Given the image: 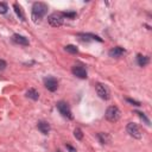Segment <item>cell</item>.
<instances>
[{
	"label": "cell",
	"mask_w": 152,
	"mask_h": 152,
	"mask_svg": "<svg viewBox=\"0 0 152 152\" xmlns=\"http://www.w3.org/2000/svg\"><path fill=\"white\" fill-rule=\"evenodd\" d=\"M62 15L63 17H66V18H75L76 17V13L75 12H64V13H62Z\"/></svg>",
	"instance_id": "20"
},
{
	"label": "cell",
	"mask_w": 152,
	"mask_h": 152,
	"mask_svg": "<svg viewBox=\"0 0 152 152\" xmlns=\"http://www.w3.org/2000/svg\"><path fill=\"white\" fill-rule=\"evenodd\" d=\"M5 66H6V62L2 61V59H0V69L2 70V69H5Z\"/></svg>",
	"instance_id": "23"
},
{
	"label": "cell",
	"mask_w": 152,
	"mask_h": 152,
	"mask_svg": "<svg viewBox=\"0 0 152 152\" xmlns=\"http://www.w3.org/2000/svg\"><path fill=\"white\" fill-rule=\"evenodd\" d=\"M57 109L59 110V113H61L64 118L72 119L70 107L68 106V103H66V102H64V101H59V102H57Z\"/></svg>",
	"instance_id": "4"
},
{
	"label": "cell",
	"mask_w": 152,
	"mask_h": 152,
	"mask_svg": "<svg viewBox=\"0 0 152 152\" xmlns=\"http://www.w3.org/2000/svg\"><path fill=\"white\" fill-rule=\"evenodd\" d=\"M74 135H75V138H76V139H78V140H81V139L83 138V134H82V131H81L80 128H76V129L74 131Z\"/></svg>",
	"instance_id": "18"
},
{
	"label": "cell",
	"mask_w": 152,
	"mask_h": 152,
	"mask_svg": "<svg viewBox=\"0 0 152 152\" xmlns=\"http://www.w3.org/2000/svg\"><path fill=\"white\" fill-rule=\"evenodd\" d=\"M26 96L30 97V99H32V100H38L39 94H38V91L36 89H28L26 91Z\"/></svg>",
	"instance_id": "14"
},
{
	"label": "cell",
	"mask_w": 152,
	"mask_h": 152,
	"mask_svg": "<svg viewBox=\"0 0 152 152\" xmlns=\"http://www.w3.org/2000/svg\"><path fill=\"white\" fill-rule=\"evenodd\" d=\"M13 7H14V11H15V13L18 14V17H19L21 20H24V14H23V12H21L20 6H19L18 4H13Z\"/></svg>",
	"instance_id": "16"
},
{
	"label": "cell",
	"mask_w": 152,
	"mask_h": 152,
	"mask_svg": "<svg viewBox=\"0 0 152 152\" xmlns=\"http://www.w3.org/2000/svg\"><path fill=\"white\" fill-rule=\"evenodd\" d=\"M48 12V5L44 2H34L32 6V14L31 18L33 20V23L39 24L43 19V17Z\"/></svg>",
	"instance_id": "1"
},
{
	"label": "cell",
	"mask_w": 152,
	"mask_h": 152,
	"mask_svg": "<svg viewBox=\"0 0 152 152\" xmlns=\"http://www.w3.org/2000/svg\"><path fill=\"white\" fill-rule=\"evenodd\" d=\"M137 61H138V64L140 66H145L148 63V57L147 56H142V55H138L137 56Z\"/></svg>",
	"instance_id": "13"
},
{
	"label": "cell",
	"mask_w": 152,
	"mask_h": 152,
	"mask_svg": "<svg viewBox=\"0 0 152 152\" xmlns=\"http://www.w3.org/2000/svg\"><path fill=\"white\" fill-rule=\"evenodd\" d=\"M96 93H97V95H99L101 99H103V100H108V99H109V95H110L108 87L104 86V84H102V83H99V84L96 86Z\"/></svg>",
	"instance_id": "6"
},
{
	"label": "cell",
	"mask_w": 152,
	"mask_h": 152,
	"mask_svg": "<svg viewBox=\"0 0 152 152\" xmlns=\"http://www.w3.org/2000/svg\"><path fill=\"white\" fill-rule=\"evenodd\" d=\"M97 137H99V139H100V141H101L102 144H107V142H109V140H110L109 135L106 134V133H99Z\"/></svg>",
	"instance_id": "15"
},
{
	"label": "cell",
	"mask_w": 152,
	"mask_h": 152,
	"mask_svg": "<svg viewBox=\"0 0 152 152\" xmlns=\"http://www.w3.org/2000/svg\"><path fill=\"white\" fill-rule=\"evenodd\" d=\"M12 39H13L14 43H17V44H19V45H28V40H27V38H25L24 36L13 34Z\"/></svg>",
	"instance_id": "10"
},
{
	"label": "cell",
	"mask_w": 152,
	"mask_h": 152,
	"mask_svg": "<svg viewBox=\"0 0 152 152\" xmlns=\"http://www.w3.org/2000/svg\"><path fill=\"white\" fill-rule=\"evenodd\" d=\"M37 127L40 131V133H43V134H48L50 132V129H51L50 128V125L46 121H39L38 125H37Z\"/></svg>",
	"instance_id": "11"
},
{
	"label": "cell",
	"mask_w": 152,
	"mask_h": 152,
	"mask_svg": "<svg viewBox=\"0 0 152 152\" xmlns=\"http://www.w3.org/2000/svg\"><path fill=\"white\" fill-rule=\"evenodd\" d=\"M137 114H138V115L140 116V119H142V120L145 121V124H146V125H150V120H148V119H147V118L145 116V114H144V113H140V112H137Z\"/></svg>",
	"instance_id": "21"
},
{
	"label": "cell",
	"mask_w": 152,
	"mask_h": 152,
	"mask_svg": "<svg viewBox=\"0 0 152 152\" xmlns=\"http://www.w3.org/2000/svg\"><path fill=\"white\" fill-rule=\"evenodd\" d=\"M63 19L64 17L62 15V13H58V12H55V13H51L49 17H48V21L51 26L53 27H58L63 24Z\"/></svg>",
	"instance_id": "3"
},
{
	"label": "cell",
	"mask_w": 152,
	"mask_h": 152,
	"mask_svg": "<svg viewBox=\"0 0 152 152\" xmlns=\"http://www.w3.org/2000/svg\"><path fill=\"white\" fill-rule=\"evenodd\" d=\"M124 53H125V50H124L122 48H120V46L113 48V49H110L109 52H108L109 57H113V58H119V57H121Z\"/></svg>",
	"instance_id": "9"
},
{
	"label": "cell",
	"mask_w": 152,
	"mask_h": 152,
	"mask_svg": "<svg viewBox=\"0 0 152 152\" xmlns=\"http://www.w3.org/2000/svg\"><path fill=\"white\" fill-rule=\"evenodd\" d=\"M66 148H68L70 152H75V148H74V147H71L70 145H66Z\"/></svg>",
	"instance_id": "24"
},
{
	"label": "cell",
	"mask_w": 152,
	"mask_h": 152,
	"mask_svg": "<svg viewBox=\"0 0 152 152\" xmlns=\"http://www.w3.org/2000/svg\"><path fill=\"white\" fill-rule=\"evenodd\" d=\"M126 129H127V133H128L131 137H133V138H135V139H140V138H141V131H140V128L138 127L137 124L129 122V124L127 125Z\"/></svg>",
	"instance_id": "5"
},
{
	"label": "cell",
	"mask_w": 152,
	"mask_h": 152,
	"mask_svg": "<svg viewBox=\"0 0 152 152\" xmlns=\"http://www.w3.org/2000/svg\"><path fill=\"white\" fill-rule=\"evenodd\" d=\"M57 152H61V151H57Z\"/></svg>",
	"instance_id": "25"
},
{
	"label": "cell",
	"mask_w": 152,
	"mask_h": 152,
	"mask_svg": "<svg viewBox=\"0 0 152 152\" xmlns=\"http://www.w3.org/2000/svg\"><path fill=\"white\" fill-rule=\"evenodd\" d=\"M44 84H45V88H46L48 90H50V91H55V90H57V88H58V82H57V80L53 78V77H48V78H45V80H44Z\"/></svg>",
	"instance_id": "7"
},
{
	"label": "cell",
	"mask_w": 152,
	"mask_h": 152,
	"mask_svg": "<svg viewBox=\"0 0 152 152\" xmlns=\"http://www.w3.org/2000/svg\"><path fill=\"white\" fill-rule=\"evenodd\" d=\"M7 10H8L7 5H6L5 2H0V14L6 13V12H7Z\"/></svg>",
	"instance_id": "19"
},
{
	"label": "cell",
	"mask_w": 152,
	"mask_h": 152,
	"mask_svg": "<svg viewBox=\"0 0 152 152\" xmlns=\"http://www.w3.org/2000/svg\"><path fill=\"white\" fill-rule=\"evenodd\" d=\"M126 101H127V102H129V103H132V104H134V106H140V103H139L138 101H135V100H132V99H127Z\"/></svg>",
	"instance_id": "22"
},
{
	"label": "cell",
	"mask_w": 152,
	"mask_h": 152,
	"mask_svg": "<svg viewBox=\"0 0 152 152\" xmlns=\"http://www.w3.org/2000/svg\"><path fill=\"white\" fill-rule=\"evenodd\" d=\"M65 51L66 52H69V53H77L78 52V49L75 46V45H66L65 46Z\"/></svg>",
	"instance_id": "17"
},
{
	"label": "cell",
	"mask_w": 152,
	"mask_h": 152,
	"mask_svg": "<svg viewBox=\"0 0 152 152\" xmlns=\"http://www.w3.org/2000/svg\"><path fill=\"white\" fill-rule=\"evenodd\" d=\"M72 74L80 78H87V70L82 65H74L72 66Z\"/></svg>",
	"instance_id": "8"
},
{
	"label": "cell",
	"mask_w": 152,
	"mask_h": 152,
	"mask_svg": "<svg viewBox=\"0 0 152 152\" xmlns=\"http://www.w3.org/2000/svg\"><path fill=\"white\" fill-rule=\"evenodd\" d=\"M120 118V110L118 107L115 106H110L107 108V112H106V119L110 122H115L118 121Z\"/></svg>",
	"instance_id": "2"
},
{
	"label": "cell",
	"mask_w": 152,
	"mask_h": 152,
	"mask_svg": "<svg viewBox=\"0 0 152 152\" xmlns=\"http://www.w3.org/2000/svg\"><path fill=\"white\" fill-rule=\"evenodd\" d=\"M78 36H80V37H82V39H84V40L94 39V40H97V42H102V39H101L100 37H97V36H94V34H89V33H87V34H83V33H80Z\"/></svg>",
	"instance_id": "12"
}]
</instances>
